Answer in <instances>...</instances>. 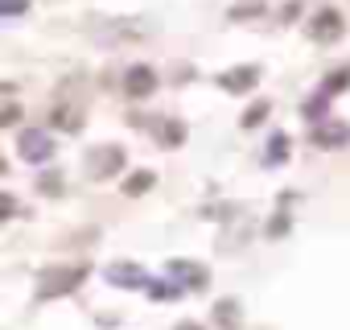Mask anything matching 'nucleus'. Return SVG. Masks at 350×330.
<instances>
[{
    "instance_id": "obj_1",
    "label": "nucleus",
    "mask_w": 350,
    "mask_h": 330,
    "mask_svg": "<svg viewBox=\"0 0 350 330\" xmlns=\"http://www.w3.org/2000/svg\"><path fill=\"white\" fill-rule=\"evenodd\" d=\"M83 277H87V268H83V264H75V268H46V272H42V281H38V297H42V301H54V297H62V293L79 289V285H83Z\"/></svg>"
},
{
    "instance_id": "obj_2",
    "label": "nucleus",
    "mask_w": 350,
    "mask_h": 330,
    "mask_svg": "<svg viewBox=\"0 0 350 330\" xmlns=\"http://www.w3.org/2000/svg\"><path fill=\"white\" fill-rule=\"evenodd\" d=\"M87 170H91V178H116V174L124 170V149H120V144L91 149V157H87Z\"/></svg>"
},
{
    "instance_id": "obj_3",
    "label": "nucleus",
    "mask_w": 350,
    "mask_h": 330,
    "mask_svg": "<svg viewBox=\"0 0 350 330\" xmlns=\"http://www.w3.org/2000/svg\"><path fill=\"white\" fill-rule=\"evenodd\" d=\"M17 153H21L29 165H42V161H50V157H54V140H50L42 128H25V132H21V140H17Z\"/></svg>"
},
{
    "instance_id": "obj_4",
    "label": "nucleus",
    "mask_w": 350,
    "mask_h": 330,
    "mask_svg": "<svg viewBox=\"0 0 350 330\" xmlns=\"http://www.w3.org/2000/svg\"><path fill=\"white\" fill-rule=\"evenodd\" d=\"M169 277L186 289H206L211 285V268L198 264V260H169Z\"/></svg>"
},
{
    "instance_id": "obj_5",
    "label": "nucleus",
    "mask_w": 350,
    "mask_h": 330,
    "mask_svg": "<svg viewBox=\"0 0 350 330\" xmlns=\"http://www.w3.org/2000/svg\"><path fill=\"white\" fill-rule=\"evenodd\" d=\"M346 34V21H342V13H334V9H321L313 21H309V38L313 42H338Z\"/></svg>"
},
{
    "instance_id": "obj_6",
    "label": "nucleus",
    "mask_w": 350,
    "mask_h": 330,
    "mask_svg": "<svg viewBox=\"0 0 350 330\" xmlns=\"http://www.w3.org/2000/svg\"><path fill=\"white\" fill-rule=\"evenodd\" d=\"M260 83V66H235V71H223L219 75V87L231 91V95H243Z\"/></svg>"
},
{
    "instance_id": "obj_7",
    "label": "nucleus",
    "mask_w": 350,
    "mask_h": 330,
    "mask_svg": "<svg viewBox=\"0 0 350 330\" xmlns=\"http://www.w3.org/2000/svg\"><path fill=\"white\" fill-rule=\"evenodd\" d=\"M107 281H111V285H120V289H148L144 268H140V264H128V260L111 264V268H107Z\"/></svg>"
},
{
    "instance_id": "obj_8",
    "label": "nucleus",
    "mask_w": 350,
    "mask_h": 330,
    "mask_svg": "<svg viewBox=\"0 0 350 330\" xmlns=\"http://www.w3.org/2000/svg\"><path fill=\"white\" fill-rule=\"evenodd\" d=\"M124 91H128L132 99H148V95L157 91V75H152L148 66H132L128 79H124Z\"/></svg>"
},
{
    "instance_id": "obj_9",
    "label": "nucleus",
    "mask_w": 350,
    "mask_h": 330,
    "mask_svg": "<svg viewBox=\"0 0 350 330\" xmlns=\"http://www.w3.org/2000/svg\"><path fill=\"white\" fill-rule=\"evenodd\" d=\"M346 140H350V128H346V124H338V120H334V124H317V128H313V144H317V149H338V144H346Z\"/></svg>"
},
{
    "instance_id": "obj_10",
    "label": "nucleus",
    "mask_w": 350,
    "mask_h": 330,
    "mask_svg": "<svg viewBox=\"0 0 350 330\" xmlns=\"http://www.w3.org/2000/svg\"><path fill=\"white\" fill-rule=\"evenodd\" d=\"M157 140L169 144V149H178V144L186 140V124H178V120H161V124H157Z\"/></svg>"
},
{
    "instance_id": "obj_11",
    "label": "nucleus",
    "mask_w": 350,
    "mask_h": 330,
    "mask_svg": "<svg viewBox=\"0 0 350 330\" xmlns=\"http://www.w3.org/2000/svg\"><path fill=\"white\" fill-rule=\"evenodd\" d=\"M152 182H157V174H152V170H136V174L124 182V194H128V199H136V194H148V190H152Z\"/></svg>"
},
{
    "instance_id": "obj_12",
    "label": "nucleus",
    "mask_w": 350,
    "mask_h": 330,
    "mask_svg": "<svg viewBox=\"0 0 350 330\" xmlns=\"http://www.w3.org/2000/svg\"><path fill=\"white\" fill-rule=\"evenodd\" d=\"M215 322H219L223 330H235V326L243 322V318H239V305H235V301H219V305H215Z\"/></svg>"
},
{
    "instance_id": "obj_13",
    "label": "nucleus",
    "mask_w": 350,
    "mask_h": 330,
    "mask_svg": "<svg viewBox=\"0 0 350 330\" xmlns=\"http://www.w3.org/2000/svg\"><path fill=\"white\" fill-rule=\"evenodd\" d=\"M231 21H247V17H264V0H243V5H231L227 13Z\"/></svg>"
},
{
    "instance_id": "obj_14",
    "label": "nucleus",
    "mask_w": 350,
    "mask_h": 330,
    "mask_svg": "<svg viewBox=\"0 0 350 330\" xmlns=\"http://www.w3.org/2000/svg\"><path fill=\"white\" fill-rule=\"evenodd\" d=\"M54 128H66V132H79V128H83V116H79L75 107H58V112H54Z\"/></svg>"
},
{
    "instance_id": "obj_15",
    "label": "nucleus",
    "mask_w": 350,
    "mask_h": 330,
    "mask_svg": "<svg viewBox=\"0 0 350 330\" xmlns=\"http://www.w3.org/2000/svg\"><path fill=\"white\" fill-rule=\"evenodd\" d=\"M178 293H182L178 281H157V285H148V297H152V301H173Z\"/></svg>"
},
{
    "instance_id": "obj_16",
    "label": "nucleus",
    "mask_w": 350,
    "mask_h": 330,
    "mask_svg": "<svg viewBox=\"0 0 350 330\" xmlns=\"http://www.w3.org/2000/svg\"><path fill=\"white\" fill-rule=\"evenodd\" d=\"M350 87V66H342V71H334L329 79H325V87H321V95H338V91H346Z\"/></svg>"
},
{
    "instance_id": "obj_17",
    "label": "nucleus",
    "mask_w": 350,
    "mask_h": 330,
    "mask_svg": "<svg viewBox=\"0 0 350 330\" xmlns=\"http://www.w3.org/2000/svg\"><path fill=\"white\" fill-rule=\"evenodd\" d=\"M268 112H272V107H268V99L252 103V107L243 112V128H256V124H264V120H268Z\"/></svg>"
},
{
    "instance_id": "obj_18",
    "label": "nucleus",
    "mask_w": 350,
    "mask_h": 330,
    "mask_svg": "<svg viewBox=\"0 0 350 330\" xmlns=\"http://www.w3.org/2000/svg\"><path fill=\"white\" fill-rule=\"evenodd\" d=\"M284 153H288V136H284V132H276V136H272V149H268V165H280V161H284Z\"/></svg>"
},
{
    "instance_id": "obj_19",
    "label": "nucleus",
    "mask_w": 350,
    "mask_h": 330,
    "mask_svg": "<svg viewBox=\"0 0 350 330\" xmlns=\"http://www.w3.org/2000/svg\"><path fill=\"white\" fill-rule=\"evenodd\" d=\"M25 9V0H0V13H5V17H17Z\"/></svg>"
},
{
    "instance_id": "obj_20",
    "label": "nucleus",
    "mask_w": 350,
    "mask_h": 330,
    "mask_svg": "<svg viewBox=\"0 0 350 330\" xmlns=\"http://www.w3.org/2000/svg\"><path fill=\"white\" fill-rule=\"evenodd\" d=\"M17 120H21V112H17V103H9V107H5V116H0V124H5V128H13Z\"/></svg>"
},
{
    "instance_id": "obj_21",
    "label": "nucleus",
    "mask_w": 350,
    "mask_h": 330,
    "mask_svg": "<svg viewBox=\"0 0 350 330\" xmlns=\"http://www.w3.org/2000/svg\"><path fill=\"white\" fill-rule=\"evenodd\" d=\"M42 190H46V194H58V190H62V182H58L54 174H46V178H42Z\"/></svg>"
},
{
    "instance_id": "obj_22",
    "label": "nucleus",
    "mask_w": 350,
    "mask_h": 330,
    "mask_svg": "<svg viewBox=\"0 0 350 330\" xmlns=\"http://www.w3.org/2000/svg\"><path fill=\"white\" fill-rule=\"evenodd\" d=\"M13 211H17V203H13V194H5V199H0V215H5V219H9Z\"/></svg>"
},
{
    "instance_id": "obj_23",
    "label": "nucleus",
    "mask_w": 350,
    "mask_h": 330,
    "mask_svg": "<svg viewBox=\"0 0 350 330\" xmlns=\"http://www.w3.org/2000/svg\"><path fill=\"white\" fill-rule=\"evenodd\" d=\"M173 330H206V326H198V322H178Z\"/></svg>"
}]
</instances>
